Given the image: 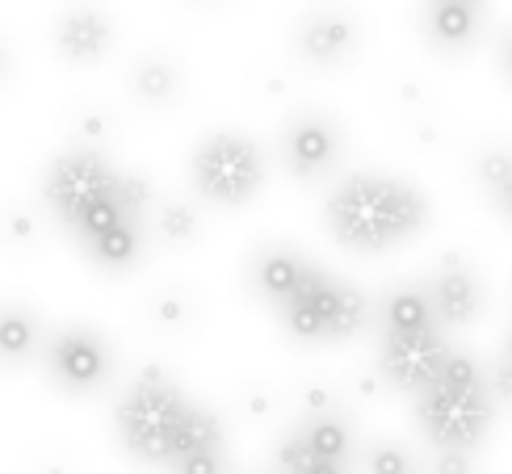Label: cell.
<instances>
[{
  "mask_svg": "<svg viewBox=\"0 0 512 474\" xmlns=\"http://www.w3.org/2000/svg\"><path fill=\"white\" fill-rule=\"evenodd\" d=\"M38 344V323L26 307H5V315H0V349H5V361L17 365L26 361L34 353Z\"/></svg>",
  "mask_w": 512,
  "mask_h": 474,
  "instance_id": "18",
  "label": "cell"
},
{
  "mask_svg": "<svg viewBox=\"0 0 512 474\" xmlns=\"http://www.w3.org/2000/svg\"><path fill=\"white\" fill-rule=\"evenodd\" d=\"M479 181L487 185V193H496L512 181V152H483L479 156Z\"/></svg>",
  "mask_w": 512,
  "mask_h": 474,
  "instance_id": "26",
  "label": "cell"
},
{
  "mask_svg": "<svg viewBox=\"0 0 512 474\" xmlns=\"http://www.w3.org/2000/svg\"><path fill=\"white\" fill-rule=\"evenodd\" d=\"M173 474H223V454L219 449H198L173 462Z\"/></svg>",
  "mask_w": 512,
  "mask_h": 474,
  "instance_id": "28",
  "label": "cell"
},
{
  "mask_svg": "<svg viewBox=\"0 0 512 474\" xmlns=\"http://www.w3.org/2000/svg\"><path fill=\"white\" fill-rule=\"evenodd\" d=\"M219 445H223V424H219V416L206 412V407H194V412H189V420H185V428H181L177 445H173V462L185 458V454H198V449H219ZM173 462H168V466H173Z\"/></svg>",
  "mask_w": 512,
  "mask_h": 474,
  "instance_id": "20",
  "label": "cell"
},
{
  "mask_svg": "<svg viewBox=\"0 0 512 474\" xmlns=\"http://www.w3.org/2000/svg\"><path fill=\"white\" fill-rule=\"evenodd\" d=\"M462 5H479V0H462Z\"/></svg>",
  "mask_w": 512,
  "mask_h": 474,
  "instance_id": "34",
  "label": "cell"
},
{
  "mask_svg": "<svg viewBox=\"0 0 512 474\" xmlns=\"http://www.w3.org/2000/svg\"><path fill=\"white\" fill-rule=\"evenodd\" d=\"M324 223L332 240L353 252H387L395 244H408L429 223V198L399 177L357 172L332 189Z\"/></svg>",
  "mask_w": 512,
  "mask_h": 474,
  "instance_id": "1",
  "label": "cell"
},
{
  "mask_svg": "<svg viewBox=\"0 0 512 474\" xmlns=\"http://www.w3.org/2000/svg\"><path fill=\"white\" fill-rule=\"evenodd\" d=\"M303 474H349V466H345V462H336V458H315Z\"/></svg>",
  "mask_w": 512,
  "mask_h": 474,
  "instance_id": "31",
  "label": "cell"
},
{
  "mask_svg": "<svg viewBox=\"0 0 512 474\" xmlns=\"http://www.w3.org/2000/svg\"><path fill=\"white\" fill-rule=\"evenodd\" d=\"M340 160V131L319 118V114H303L286 126V164L294 177H319Z\"/></svg>",
  "mask_w": 512,
  "mask_h": 474,
  "instance_id": "10",
  "label": "cell"
},
{
  "mask_svg": "<svg viewBox=\"0 0 512 474\" xmlns=\"http://www.w3.org/2000/svg\"><path fill=\"white\" fill-rule=\"evenodd\" d=\"M366 470L370 474H412V458L399 445H374L366 458Z\"/></svg>",
  "mask_w": 512,
  "mask_h": 474,
  "instance_id": "27",
  "label": "cell"
},
{
  "mask_svg": "<svg viewBox=\"0 0 512 474\" xmlns=\"http://www.w3.org/2000/svg\"><path fill=\"white\" fill-rule=\"evenodd\" d=\"M500 68H504V76L512 80V34L504 38V47H500Z\"/></svg>",
  "mask_w": 512,
  "mask_h": 474,
  "instance_id": "33",
  "label": "cell"
},
{
  "mask_svg": "<svg viewBox=\"0 0 512 474\" xmlns=\"http://www.w3.org/2000/svg\"><path fill=\"white\" fill-rule=\"evenodd\" d=\"M387 332H424V328H437V315L429 303V290H395L387 298Z\"/></svg>",
  "mask_w": 512,
  "mask_h": 474,
  "instance_id": "15",
  "label": "cell"
},
{
  "mask_svg": "<svg viewBox=\"0 0 512 474\" xmlns=\"http://www.w3.org/2000/svg\"><path fill=\"white\" fill-rule=\"evenodd\" d=\"M450 340L441 336V328H424V332H387L382 340V378L395 382L399 391H424L433 386L450 361Z\"/></svg>",
  "mask_w": 512,
  "mask_h": 474,
  "instance_id": "6",
  "label": "cell"
},
{
  "mask_svg": "<svg viewBox=\"0 0 512 474\" xmlns=\"http://www.w3.org/2000/svg\"><path fill=\"white\" fill-rule=\"evenodd\" d=\"M118 202L126 210V219H143L147 206H152V185H147L143 177H135V172H126V177L118 181Z\"/></svg>",
  "mask_w": 512,
  "mask_h": 474,
  "instance_id": "25",
  "label": "cell"
},
{
  "mask_svg": "<svg viewBox=\"0 0 512 474\" xmlns=\"http://www.w3.org/2000/svg\"><path fill=\"white\" fill-rule=\"evenodd\" d=\"M294 51L311 68H340L357 51V26L349 13L324 9L303 17V26L294 30Z\"/></svg>",
  "mask_w": 512,
  "mask_h": 474,
  "instance_id": "8",
  "label": "cell"
},
{
  "mask_svg": "<svg viewBox=\"0 0 512 474\" xmlns=\"http://www.w3.org/2000/svg\"><path fill=\"white\" fill-rule=\"evenodd\" d=\"M437 382L454 386V391H483V386H487V378L475 365V357H466V353H450V361H445V370H441Z\"/></svg>",
  "mask_w": 512,
  "mask_h": 474,
  "instance_id": "24",
  "label": "cell"
},
{
  "mask_svg": "<svg viewBox=\"0 0 512 474\" xmlns=\"http://www.w3.org/2000/svg\"><path fill=\"white\" fill-rule=\"evenodd\" d=\"M508 353H512V336H508Z\"/></svg>",
  "mask_w": 512,
  "mask_h": 474,
  "instance_id": "35",
  "label": "cell"
},
{
  "mask_svg": "<svg viewBox=\"0 0 512 474\" xmlns=\"http://www.w3.org/2000/svg\"><path fill=\"white\" fill-rule=\"evenodd\" d=\"M492 391H454V386L445 382H433L420 391V428L429 433V441L437 449H462V454H471V449L487 437V428H492Z\"/></svg>",
  "mask_w": 512,
  "mask_h": 474,
  "instance_id": "4",
  "label": "cell"
},
{
  "mask_svg": "<svg viewBox=\"0 0 512 474\" xmlns=\"http://www.w3.org/2000/svg\"><path fill=\"white\" fill-rule=\"evenodd\" d=\"M487 391H492V399H500V403H512V353L487 370Z\"/></svg>",
  "mask_w": 512,
  "mask_h": 474,
  "instance_id": "29",
  "label": "cell"
},
{
  "mask_svg": "<svg viewBox=\"0 0 512 474\" xmlns=\"http://www.w3.org/2000/svg\"><path fill=\"white\" fill-rule=\"evenodd\" d=\"M429 303L437 323L458 328V323H471L483 311V286L471 269H441L429 282Z\"/></svg>",
  "mask_w": 512,
  "mask_h": 474,
  "instance_id": "12",
  "label": "cell"
},
{
  "mask_svg": "<svg viewBox=\"0 0 512 474\" xmlns=\"http://www.w3.org/2000/svg\"><path fill=\"white\" fill-rule=\"evenodd\" d=\"M189 177H194V193L202 202L240 210L265 185V156L252 139L223 131V135L202 139L194 160H189Z\"/></svg>",
  "mask_w": 512,
  "mask_h": 474,
  "instance_id": "3",
  "label": "cell"
},
{
  "mask_svg": "<svg viewBox=\"0 0 512 474\" xmlns=\"http://www.w3.org/2000/svg\"><path fill=\"white\" fill-rule=\"evenodd\" d=\"M294 294H307L311 303L319 307L324 315V328H328V340H349L361 332V323H366V294L353 290L349 282H340V277H328L311 265L307 282L298 286Z\"/></svg>",
  "mask_w": 512,
  "mask_h": 474,
  "instance_id": "9",
  "label": "cell"
},
{
  "mask_svg": "<svg viewBox=\"0 0 512 474\" xmlns=\"http://www.w3.org/2000/svg\"><path fill=\"white\" fill-rule=\"evenodd\" d=\"M307 273H311V265L303 261L298 252H290V248H269V252H261L252 261V282H256V290H261L269 303H290L294 298V290L307 282Z\"/></svg>",
  "mask_w": 512,
  "mask_h": 474,
  "instance_id": "13",
  "label": "cell"
},
{
  "mask_svg": "<svg viewBox=\"0 0 512 474\" xmlns=\"http://www.w3.org/2000/svg\"><path fill=\"white\" fill-rule=\"evenodd\" d=\"M122 223H126V210H122V202H118V193H110V198H97L93 206H84L80 219L72 223V231L80 235L84 244H93V240L110 235V231L122 227Z\"/></svg>",
  "mask_w": 512,
  "mask_h": 474,
  "instance_id": "21",
  "label": "cell"
},
{
  "mask_svg": "<svg viewBox=\"0 0 512 474\" xmlns=\"http://www.w3.org/2000/svg\"><path fill=\"white\" fill-rule=\"evenodd\" d=\"M437 474H466V454H462V449H441Z\"/></svg>",
  "mask_w": 512,
  "mask_h": 474,
  "instance_id": "30",
  "label": "cell"
},
{
  "mask_svg": "<svg viewBox=\"0 0 512 474\" xmlns=\"http://www.w3.org/2000/svg\"><path fill=\"white\" fill-rule=\"evenodd\" d=\"M479 5H462V0H429L424 9V34L445 51H462L479 38Z\"/></svg>",
  "mask_w": 512,
  "mask_h": 474,
  "instance_id": "14",
  "label": "cell"
},
{
  "mask_svg": "<svg viewBox=\"0 0 512 474\" xmlns=\"http://www.w3.org/2000/svg\"><path fill=\"white\" fill-rule=\"evenodd\" d=\"M118 181H122V172H114L110 164H105L101 152H93V147H72V152H63L47 168L42 202H47V210L63 227H72L84 206H93L97 198L118 193Z\"/></svg>",
  "mask_w": 512,
  "mask_h": 474,
  "instance_id": "5",
  "label": "cell"
},
{
  "mask_svg": "<svg viewBox=\"0 0 512 474\" xmlns=\"http://www.w3.org/2000/svg\"><path fill=\"white\" fill-rule=\"evenodd\" d=\"M303 437H307V445L315 449V458H336V462H345V458H349V445H353L349 424L340 420V416H332V412L315 416V420L303 428Z\"/></svg>",
  "mask_w": 512,
  "mask_h": 474,
  "instance_id": "19",
  "label": "cell"
},
{
  "mask_svg": "<svg viewBox=\"0 0 512 474\" xmlns=\"http://www.w3.org/2000/svg\"><path fill=\"white\" fill-rule=\"evenodd\" d=\"M110 47H114V26L97 9H72L55 26V51L68 63H97Z\"/></svg>",
  "mask_w": 512,
  "mask_h": 474,
  "instance_id": "11",
  "label": "cell"
},
{
  "mask_svg": "<svg viewBox=\"0 0 512 474\" xmlns=\"http://www.w3.org/2000/svg\"><path fill=\"white\" fill-rule=\"evenodd\" d=\"M156 231H160V240L164 244H194L198 240V214L194 206H185V202H164L156 210Z\"/></svg>",
  "mask_w": 512,
  "mask_h": 474,
  "instance_id": "23",
  "label": "cell"
},
{
  "mask_svg": "<svg viewBox=\"0 0 512 474\" xmlns=\"http://www.w3.org/2000/svg\"><path fill=\"white\" fill-rule=\"evenodd\" d=\"M131 89H135V97L143 101V105H168L177 97V89H181V76H177V68L168 59H143L139 68L131 72Z\"/></svg>",
  "mask_w": 512,
  "mask_h": 474,
  "instance_id": "17",
  "label": "cell"
},
{
  "mask_svg": "<svg viewBox=\"0 0 512 474\" xmlns=\"http://www.w3.org/2000/svg\"><path fill=\"white\" fill-rule=\"evenodd\" d=\"M282 323H286V332L294 340H328V328H324V315H319V307L311 303L307 294H294L290 303H282Z\"/></svg>",
  "mask_w": 512,
  "mask_h": 474,
  "instance_id": "22",
  "label": "cell"
},
{
  "mask_svg": "<svg viewBox=\"0 0 512 474\" xmlns=\"http://www.w3.org/2000/svg\"><path fill=\"white\" fill-rule=\"evenodd\" d=\"M277 474H290V470H277Z\"/></svg>",
  "mask_w": 512,
  "mask_h": 474,
  "instance_id": "36",
  "label": "cell"
},
{
  "mask_svg": "<svg viewBox=\"0 0 512 474\" xmlns=\"http://www.w3.org/2000/svg\"><path fill=\"white\" fill-rule=\"evenodd\" d=\"M492 202L500 206V214H504V219H512V181H508V185H504V189L496 193V198H492Z\"/></svg>",
  "mask_w": 512,
  "mask_h": 474,
  "instance_id": "32",
  "label": "cell"
},
{
  "mask_svg": "<svg viewBox=\"0 0 512 474\" xmlns=\"http://www.w3.org/2000/svg\"><path fill=\"white\" fill-rule=\"evenodd\" d=\"M51 374L55 382L63 386V391H97V386L110 378L114 370V353H110V344H105L97 332L89 328H68V332H59L51 340Z\"/></svg>",
  "mask_w": 512,
  "mask_h": 474,
  "instance_id": "7",
  "label": "cell"
},
{
  "mask_svg": "<svg viewBox=\"0 0 512 474\" xmlns=\"http://www.w3.org/2000/svg\"><path fill=\"white\" fill-rule=\"evenodd\" d=\"M189 412H194V403L181 395L173 378L164 370H143L118 403V437L135 458L168 466Z\"/></svg>",
  "mask_w": 512,
  "mask_h": 474,
  "instance_id": "2",
  "label": "cell"
},
{
  "mask_svg": "<svg viewBox=\"0 0 512 474\" xmlns=\"http://www.w3.org/2000/svg\"><path fill=\"white\" fill-rule=\"evenodd\" d=\"M93 252V261L101 269H131L139 261V252H143V231L135 219H126L122 227H114L110 235H101V240L89 244Z\"/></svg>",
  "mask_w": 512,
  "mask_h": 474,
  "instance_id": "16",
  "label": "cell"
}]
</instances>
